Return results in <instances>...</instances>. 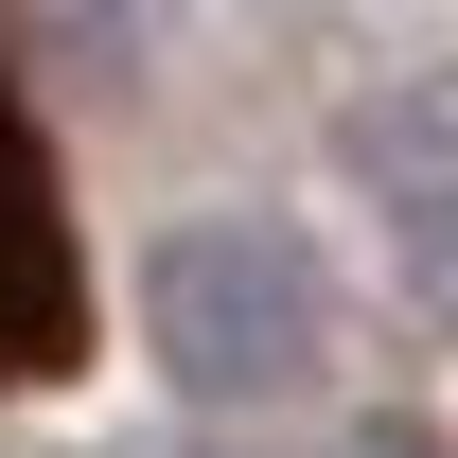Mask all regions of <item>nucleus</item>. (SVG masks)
I'll use <instances>...</instances> for the list:
<instances>
[{"label": "nucleus", "instance_id": "f03ea898", "mask_svg": "<svg viewBox=\"0 0 458 458\" xmlns=\"http://www.w3.org/2000/svg\"><path fill=\"white\" fill-rule=\"evenodd\" d=\"M71 352H89V265L54 212V141L18 123V71H0V388H54Z\"/></svg>", "mask_w": 458, "mask_h": 458}, {"label": "nucleus", "instance_id": "7ed1b4c3", "mask_svg": "<svg viewBox=\"0 0 458 458\" xmlns=\"http://www.w3.org/2000/svg\"><path fill=\"white\" fill-rule=\"evenodd\" d=\"M370 458H423V441H370Z\"/></svg>", "mask_w": 458, "mask_h": 458}, {"label": "nucleus", "instance_id": "f257e3e1", "mask_svg": "<svg viewBox=\"0 0 458 458\" xmlns=\"http://www.w3.org/2000/svg\"><path fill=\"white\" fill-rule=\"evenodd\" d=\"M141 352H159L194 405H300L335 370V283L318 247L265 212H176L141 247Z\"/></svg>", "mask_w": 458, "mask_h": 458}]
</instances>
